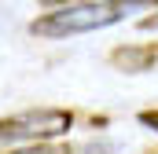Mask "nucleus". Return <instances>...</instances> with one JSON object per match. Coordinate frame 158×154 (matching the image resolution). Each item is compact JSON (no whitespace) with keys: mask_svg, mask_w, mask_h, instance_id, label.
<instances>
[{"mask_svg":"<svg viewBox=\"0 0 158 154\" xmlns=\"http://www.w3.org/2000/svg\"><path fill=\"white\" fill-rule=\"evenodd\" d=\"M121 11L114 0H74V4H59L52 11L37 15L30 22V33L44 40H63V37H77V33H96L121 22Z\"/></svg>","mask_w":158,"mask_h":154,"instance_id":"1","label":"nucleus"},{"mask_svg":"<svg viewBox=\"0 0 158 154\" xmlns=\"http://www.w3.org/2000/svg\"><path fill=\"white\" fill-rule=\"evenodd\" d=\"M74 125V110L66 107H30L19 114L0 117V151L15 143H40V140H59Z\"/></svg>","mask_w":158,"mask_h":154,"instance_id":"2","label":"nucleus"},{"mask_svg":"<svg viewBox=\"0 0 158 154\" xmlns=\"http://www.w3.org/2000/svg\"><path fill=\"white\" fill-rule=\"evenodd\" d=\"M110 66L121 70V74H151V70H158V40L114 48L110 51Z\"/></svg>","mask_w":158,"mask_h":154,"instance_id":"3","label":"nucleus"},{"mask_svg":"<svg viewBox=\"0 0 158 154\" xmlns=\"http://www.w3.org/2000/svg\"><path fill=\"white\" fill-rule=\"evenodd\" d=\"M4 154H74L59 140H40V143H22V147H7Z\"/></svg>","mask_w":158,"mask_h":154,"instance_id":"4","label":"nucleus"},{"mask_svg":"<svg viewBox=\"0 0 158 154\" xmlns=\"http://www.w3.org/2000/svg\"><path fill=\"white\" fill-rule=\"evenodd\" d=\"M118 7H158V0H114Z\"/></svg>","mask_w":158,"mask_h":154,"instance_id":"5","label":"nucleus"},{"mask_svg":"<svg viewBox=\"0 0 158 154\" xmlns=\"http://www.w3.org/2000/svg\"><path fill=\"white\" fill-rule=\"evenodd\" d=\"M140 121H143L147 128H155V132H158V110H140Z\"/></svg>","mask_w":158,"mask_h":154,"instance_id":"6","label":"nucleus"},{"mask_svg":"<svg viewBox=\"0 0 158 154\" xmlns=\"http://www.w3.org/2000/svg\"><path fill=\"white\" fill-rule=\"evenodd\" d=\"M143 154H158V147H147V151H143Z\"/></svg>","mask_w":158,"mask_h":154,"instance_id":"7","label":"nucleus"},{"mask_svg":"<svg viewBox=\"0 0 158 154\" xmlns=\"http://www.w3.org/2000/svg\"><path fill=\"white\" fill-rule=\"evenodd\" d=\"M44 4H59V0H44ZM66 4H74V0H66Z\"/></svg>","mask_w":158,"mask_h":154,"instance_id":"8","label":"nucleus"}]
</instances>
